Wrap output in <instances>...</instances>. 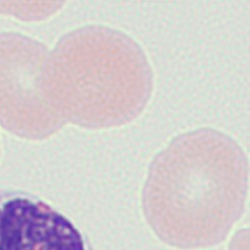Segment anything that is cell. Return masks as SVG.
<instances>
[{"label":"cell","instance_id":"277c9868","mask_svg":"<svg viewBox=\"0 0 250 250\" xmlns=\"http://www.w3.org/2000/svg\"><path fill=\"white\" fill-rule=\"evenodd\" d=\"M0 250H93L68 216L38 197L0 191Z\"/></svg>","mask_w":250,"mask_h":250},{"label":"cell","instance_id":"7a4b0ae2","mask_svg":"<svg viewBox=\"0 0 250 250\" xmlns=\"http://www.w3.org/2000/svg\"><path fill=\"white\" fill-rule=\"evenodd\" d=\"M47 88L54 109L86 128L134 119L152 92V71L137 43L117 30L87 26L62 37L50 52Z\"/></svg>","mask_w":250,"mask_h":250},{"label":"cell","instance_id":"3957f363","mask_svg":"<svg viewBox=\"0 0 250 250\" xmlns=\"http://www.w3.org/2000/svg\"><path fill=\"white\" fill-rule=\"evenodd\" d=\"M50 51L18 33L0 34V124L20 136L46 137L66 122L47 88Z\"/></svg>","mask_w":250,"mask_h":250},{"label":"cell","instance_id":"6da1fadb","mask_svg":"<svg viewBox=\"0 0 250 250\" xmlns=\"http://www.w3.org/2000/svg\"><path fill=\"white\" fill-rule=\"evenodd\" d=\"M246 159L228 135L204 128L180 135L156 158L143 205L159 231H224L239 216Z\"/></svg>","mask_w":250,"mask_h":250}]
</instances>
